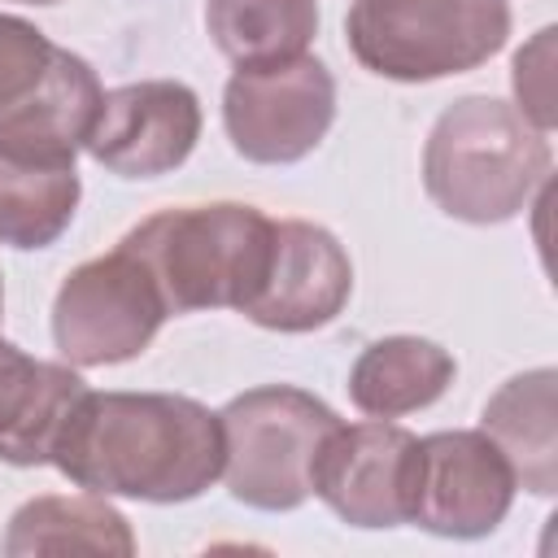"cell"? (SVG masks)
Here are the masks:
<instances>
[{"instance_id":"cell-1","label":"cell","mask_w":558,"mask_h":558,"mask_svg":"<svg viewBox=\"0 0 558 558\" xmlns=\"http://www.w3.org/2000/svg\"><path fill=\"white\" fill-rule=\"evenodd\" d=\"M52 466L100 497L192 501L222 475V423L174 392H83Z\"/></svg>"},{"instance_id":"cell-2","label":"cell","mask_w":558,"mask_h":558,"mask_svg":"<svg viewBox=\"0 0 558 558\" xmlns=\"http://www.w3.org/2000/svg\"><path fill=\"white\" fill-rule=\"evenodd\" d=\"M549 179V140L497 96L453 100L423 144V187L458 222H506Z\"/></svg>"},{"instance_id":"cell-3","label":"cell","mask_w":558,"mask_h":558,"mask_svg":"<svg viewBox=\"0 0 558 558\" xmlns=\"http://www.w3.org/2000/svg\"><path fill=\"white\" fill-rule=\"evenodd\" d=\"M270 231L275 218L262 209L218 201L161 209L126 231L122 248L144 262L170 314L244 310L266 270Z\"/></svg>"},{"instance_id":"cell-4","label":"cell","mask_w":558,"mask_h":558,"mask_svg":"<svg viewBox=\"0 0 558 558\" xmlns=\"http://www.w3.org/2000/svg\"><path fill=\"white\" fill-rule=\"evenodd\" d=\"M222 423V484L253 510H296L314 488L323 440L340 427L336 410L305 388L262 384L227 401Z\"/></svg>"},{"instance_id":"cell-5","label":"cell","mask_w":558,"mask_h":558,"mask_svg":"<svg viewBox=\"0 0 558 558\" xmlns=\"http://www.w3.org/2000/svg\"><path fill=\"white\" fill-rule=\"evenodd\" d=\"M349 52L379 78L432 83L484 65L510 35L506 0H353Z\"/></svg>"},{"instance_id":"cell-6","label":"cell","mask_w":558,"mask_h":558,"mask_svg":"<svg viewBox=\"0 0 558 558\" xmlns=\"http://www.w3.org/2000/svg\"><path fill=\"white\" fill-rule=\"evenodd\" d=\"M170 318L153 275L131 248L74 266L52 301V340L70 366H113L144 353Z\"/></svg>"},{"instance_id":"cell-7","label":"cell","mask_w":558,"mask_h":558,"mask_svg":"<svg viewBox=\"0 0 558 558\" xmlns=\"http://www.w3.org/2000/svg\"><path fill=\"white\" fill-rule=\"evenodd\" d=\"M336 118L331 70L301 52L275 65H248L227 78L222 126L231 148L257 166H288L310 157Z\"/></svg>"},{"instance_id":"cell-8","label":"cell","mask_w":558,"mask_h":558,"mask_svg":"<svg viewBox=\"0 0 558 558\" xmlns=\"http://www.w3.org/2000/svg\"><path fill=\"white\" fill-rule=\"evenodd\" d=\"M418 436L388 423L336 427L314 462L310 488L353 527H401L414 510Z\"/></svg>"},{"instance_id":"cell-9","label":"cell","mask_w":558,"mask_h":558,"mask_svg":"<svg viewBox=\"0 0 558 558\" xmlns=\"http://www.w3.org/2000/svg\"><path fill=\"white\" fill-rule=\"evenodd\" d=\"M514 488L519 484L510 462L484 432H436L418 440V484L410 523L436 536L475 541L506 519Z\"/></svg>"},{"instance_id":"cell-10","label":"cell","mask_w":558,"mask_h":558,"mask_svg":"<svg viewBox=\"0 0 558 558\" xmlns=\"http://www.w3.org/2000/svg\"><path fill=\"white\" fill-rule=\"evenodd\" d=\"M201 140V100L187 83L144 78L105 92L87 153L122 179H157L187 161Z\"/></svg>"},{"instance_id":"cell-11","label":"cell","mask_w":558,"mask_h":558,"mask_svg":"<svg viewBox=\"0 0 558 558\" xmlns=\"http://www.w3.org/2000/svg\"><path fill=\"white\" fill-rule=\"evenodd\" d=\"M353 292V262L344 244L305 218H283L270 231V257L253 301L240 310L270 331L327 327Z\"/></svg>"},{"instance_id":"cell-12","label":"cell","mask_w":558,"mask_h":558,"mask_svg":"<svg viewBox=\"0 0 558 558\" xmlns=\"http://www.w3.org/2000/svg\"><path fill=\"white\" fill-rule=\"evenodd\" d=\"M100 100L96 70L70 48H57L44 83L17 109L0 113V157L22 166H74V153L87 148Z\"/></svg>"},{"instance_id":"cell-13","label":"cell","mask_w":558,"mask_h":558,"mask_svg":"<svg viewBox=\"0 0 558 558\" xmlns=\"http://www.w3.org/2000/svg\"><path fill=\"white\" fill-rule=\"evenodd\" d=\"M83 392L87 384L78 379V371H70V362H39L0 340V462H52L57 436Z\"/></svg>"},{"instance_id":"cell-14","label":"cell","mask_w":558,"mask_h":558,"mask_svg":"<svg viewBox=\"0 0 558 558\" xmlns=\"http://www.w3.org/2000/svg\"><path fill=\"white\" fill-rule=\"evenodd\" d=\"M480 432L501 449L519 488L549 497L558 488V371L536 366L506 379L488 397Z\"/></svg>"},{"instance_id":"cell-15","label":"cell","mask_w":558,"mask_h":558,"mask_svg":"<svg viewBox=\"0 0 558 558\" xmlns=\"http://www.w3.org/2000/svg\"><path fill=\"white\" fill-rule=\"evenodd\" d=\"M453 357L423 336H384L349 371V397L371 418H401L440 401L453 384Z\"/></svg>"},{"instance_id":"cell-16","label":"cell","mask_w":558,"mask_h":558,"mask_svg":"<svg viewBox=\"0 0 558 558\" xmlns=\"http://www.w3.org/2000/svg\"><path fill=\"white\" fill-rule=\"evenodd\" d=\"M4 554H113L126 558L135 554V536L122 510H113L100 493H48L26 501L9 519Z\"/></svg>"},{"instance_id":"cell-17","label":"cell","mask_w":558,"mask_h":558,"mask_svg":"<svg viewBox=\"0 0 558 558\" xmlns=\"http://www.w3.org/2000/svg\"><path fill=\"white\" fill-rule=\"evenodd\" d=\"M209 39L235 70L292 61L318 35V0H209Z\"/></svg>"},{"instance_id":"cell-18","label":"cell","mask_w":558,"mask_h":558,"mask_svg":"<svg viewBox=\"0 0 558 558\" xmlns=\"http://www.w3.org/2000/svg\"><path fill=\"white\" fill-rule=\"evenodd\" d=\"M78 209L74 166H22L0 157V240L13 248H48Z\"/></svg>"},{"instance_id":"cell-19","label":"cell","mask_w":558,"mask_h":558,"mask_svg":"<svg viewBox=\"0 0 558 558\" xmlns=\"http://www.w3.org/2000/svg\"><path fill=\"white\" fill-rule=\"evenodd\" d=\"M52 52H57V44L39 26L0 13V113L17 109L44 83Z\"/></svg>"},{"instance_id":"cell-20","label":"cell","mask_w":558,"mask_h":558,"mask_svg":"<svg viewBox=\"0 0 558 558\" xmlns=\"http://www.w3.org/2000/svg\"><path fill=\"white\" fill-rule=\"evenodd\" d=\"M510 83H514V100H519L514 109L536 131L549 135V126H554V31L549 26L536 31L527 48H519Z\"/></svg>"},{"instance_id":"cell-21","label":"cell","mask_w":558,"mask_h":558,"mask_svg":"<svg viewBox=\"0 0 558 558\" xmlns=\"http://www.w3.org/2000/svg\"><path fill=\"white\" fill-rule=\"evenodd\" d=\"M17 4H57V0H17Z\"/></svg>"},{"instance_id":"cell-22","label":"cell","mask_w":558,"mask_h":558,"mask_svg":"<svg viewBox=\"0 0 558 558\" xmlns=\"http://www.w3.org/2000/svg\"><path fill=\"white\" fill-rule=\"evenodd\" d=\"M0 314H4V288H0Z\"/></svg>"}]
</instances>
